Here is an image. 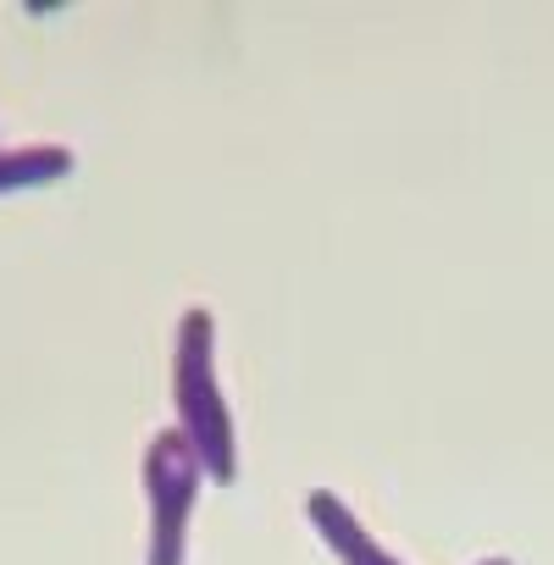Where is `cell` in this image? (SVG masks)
Masks as SVG:
<instances>
[{
  "label": "cell",
  "mask_w": 554,
  "mask_h": 565,
  "mask_svg": "<svg viewBox=\"0 0 554 565\" xmlns=\"http://www.w3.org/2000/svg\"><path fill=\"white\" fill-rule=\"evenodd\" d=\"M477 565H515V559H477Z\"/></svg>",
  "instance_id": "cell-5"
},
{
  "label": "cell",
  "mask_w": 554,
  "mask_h": 565,
  "mask_svg": "<svg viewBox=\"0 0 554 565\" xmlns=\"http://www.w3.org/2000/svg\"><path fill=\"white\" fill-rule=\"evenodd\" d=\"M73 167H78V156L67 145H18V150H0V194L62 183Z\"/></svg>",
  "instance_id": "cell-4"
},
{
  "label": "cell",
  "mask_w": 554,
  "mask_h": 565,
  "mask_svg": "<svg viewBox=\"0 0 554 565\" xmlns=\"http://www.w3.org/2000/svg\"><path fill=\"white\" fill-rule=\"evenodd\" d=\"M145 504H150V543H145V565H183L189 559V515L200 499V455L189 449V438L178 427L156 433L145 444Z\"/></svg>",
  "instance_id": "cell-2"
},
{
  "label": "cell",
  "mask_w": 554,
  "mask_h": 565,
  "mask_svg": "<svg viewBox=\"0 0 554 565\" xmlns=\"http://www.w3.org/2000/svg\"><path fill=\"white\" fill-rule=\"evenodd\" d=\"M172 405H178V433L200 455V471L227 488L238 477V427L216 383V317L205 306H189L178 317L172 339Z\"/></svg>",
  "instance_id": "cell-1"
},
{
  "label": "cell",
  "mask_w": 554,
  "mask_h": 565,
  "mask_svg": "<svg viewBox=\"0 0 554 565\" xmlns=\"http://www.w3.org/2000/svg\"><path fill=\"white\" fill-rule=\"evenodd\" d=\"M306 521L317 526V537L328 543V554H333L339 565H399V559L355 521V510H350L333 488H311V493H306Z\"/></svg>",
  "instance_id": "cell-3"
}]
</instances>
